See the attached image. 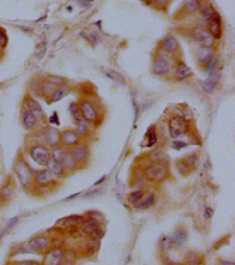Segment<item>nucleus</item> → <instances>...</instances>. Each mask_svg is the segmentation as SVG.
<instances>
[{
	"mask_svg": "<svg viewBox=\"0 0 235 265\" xmlns=\"http://www.w3.org/2000/svg\"><path fill=\"white\" fill-rule=\"evenodd\" d=\"M175 65H176V57L157 49L155 57H154V64H152V72L157 76L169 78L172 72L175 71Z\"/></svg>",
	"mask_w": 235,
	"mask_h": 265,
	"instance_id": "obj_1",
	"label": "nucleus"
},
{
	"mask_svg": "<svg viewBox=\"0 0 235 265\" xmlns=\"http://www.w3.org/2000/svg\"><path fill=\"white\" fill-rule=\"evenodd\" d=\"M144 176L152 184H162L170 176V169L165 162H149L144 168Z\"/></svg>",
	"mask_w": 235,
	"mask_h": 265,
	"instance_id": "obj_2",
	"label": "nucleus"
},
{
	"mask_svg": "<svg viewBox=\"0 0 235 265\" xmlns=\"http://www.w3.org/2000/svg\"><path fill=\"white\" fill-rule=\"evenodd\" d=\"M14 173L23 189L30 191L34 185V169L23 157H19L14 164Z\"/></svg>",
	"mask_w": 235,
	"mask_h": 265,
	"instance_id": "obj_3",
	"label": "nucleus"
},
{
	"mask_svg": "<svg viewBox=\"0 0 235 265\" xmlns=\"http://www.w3.org/2000/svg\"><path fill=\"white\" fill-rule=\"evenodd\" d=\"M79 107V112H80V115L85 117V120L89 123V124H93V126H99L101 121L100 119V110H99V107H97V104L94 103L93 100H90V99H80L78 103Z\"/></svg>",
	"mask_w": 235,
	"mask_h": 265,
	"instance_id": "obj_4",
	"label": "nucleus"
},
{
	"mask_svg": "<svg viewBox=\"0 0 235 265\" xmlns=\"http://www.w3.org/2000/svg\"><path fill=\"white\" fill-rule=\"evenodd\" d=\"M35 140H37V143H41L47 147L52 148V147L61 144V131L56 128H52V127H45L43 130L37 131Z\"/></svg>",
	"mask_w": 235,
	"mask_h": 265,
	"instance_id": "obj_5",
	"label": "nucleus"
},
{
	"mask_svg": "<svg viewBox=\"0 0 235 265\" xmlns=\"http://www.w3.org/2000/svg\"><path fill=\"white\" fill-rule=\"evenodd\" d=\"M190 37L199 44L200 47H209V48H215L217 47V41L213 35L210 34V31L206 27H193L190 31Z\"/></svg>",
	"mask_w": 235,
	"mask_h": 265,
	"instance_id": "obj_6",
	"label": "nucleus"
},
{
	"mask_svg": "<svg viewBox=\"0 0 235 265\" xmlns=\"http://www.w3.org/2000/svg\"><path fill=\"white\" fill-rule=\"evenodd\" d=\"M169 133H170V137L172 139H179L185 134H189L190 133V124L189 121L180 119L178 116H172L169 119Z\"/></svg>",
	"mask_w": 235,
	"mask_h": 265,
	"instance_id": "obj_7",
	"label": "nucleus"
},
{
	"mask_svg": "<svg viewBox=\"0 0 235 265\" xmlns=\"http://www.w3.org/2000/svg\"><path fill=\"white\" fill-rule=\"evenodd\" d=\"M28 154H30V157H31L38 165H47L48 161H49V158H51V151H49V148H48L47 145H44V144H41V143H35L33 145H30Z\"/></svg>",
	"mask_w": 235,
	"mask_h": 265,
	"instance_id": "obj_8",
	"label": "nucleus"
},
{
	"mask_svg": "<svg viewBox=\"0 0 235 265\" xmlns=\"http://www.w3.org/2000/svg\"><path fill=\"white\" fill-rule=\"evenodd\" d=\"M158 49L178 58V55H180L179 40L175 35H166L158 43Z\"/></svg>",
	"mask_w": 235,
	"mask_h": 265,
	"instance_id": "obj_9",
	"label": "nucleus"
},
{
	"mask_svg": "<svg viewBox=\"0 0 235 265\" xmlns=\"http://www.w3.org/2000/svg\"><path fill=\"white\" fill-rule=\"evenodd\" d=\"M70 109V113H72V117L75 120V124H76V131L80 134V137H86L89 134V123L85 120V117L80 115L79 112L78 103H72L69 106Z\"/></svg>",
	"mask_w": 235,
	"mask_h": 265,
	"instance_id": "obj_10",
	"label": "nucleus"
},
{
	"mask_svg": "<svg viewBox=\"0 0 235 265\" xmlns=\"http://www.w3.org/2000/svg\"><path fill=\"white\" fill-rule=\"evenodd\" d=\"M82 141V137L76 130L73 128H67L61 133V145L65 147L68 150H70L72 147L78 145Z\"/></svg>",
	"mask_w": 235,
	"mask_h": 265,
	"instance_id": "obj_11",
	"label": "nucleus"
},
{
	"mask_svg": "<svg viewBox=\"0 0 235 265\" xmlns=\"http://www.w3.org/2000/svg\"><path fill=\"white\" fill-rule=\"evenodd\" d=\"M215 57V48H209V47H200L196 52V59H197V64L203 67V68H207L212 62L214 61Z\"/></svg>",
	"mask_w": 235,
	"mask_h": 265,
	"instance_id": "obj_12",
	"label": "nucleus"
},
{
	"mask_svg": "<svg viewBox=\"0 0 235 265\" xmlns=\"http://www.w3.org/2000/svg\"><path fill=\"white\" fill-rule=\"evenodd\" d=\"M28 247L33 248L37 253H47L51 248V239L45 234L35 236L28 241Z\"/></svg>",
	"mask_w": 235,
	"mask_h": 265,
	"instance_id": "obj_13",
	"label": "nucleus"
},
{
	"mask_svg": "<svg viewBox=\"0 0 235 265\" xmlns=\"http://www.w3.org/2000/svg\"><path fill=\"white\" fill-rule=\"evenodd\" d=\"M65 263V250L56 247L54 250H48L44 257L43 264L45 265H61Z\"/></svg>",
	"mask_w": 235,
	"mask_h": 265,
	"instance_id": "obj_14",
	"label": "nucleus"
},
{
	"mask_svg": "<svg viewBox=\"0 0 235 265\" xmlns=\"http://www.w3.org/2000/svg\"><path fill=\"white\" fill-rule=\"evenodd\" d=\"M70 152H72L73 158H75L76 162H78L79 167H85V165H86V162H88V160H89L90 157L89 148H88L86 144L79 143L78 145H75V147L70 148Z\"/></svg>",
	"mask_w": 235,
	"mask_h": 265,
	"instance_id": "obj_15",
	"label": "nucleus"
},
{
	"mask_svg": "<svg viewBox=\"0 0 235 265\" xmlns=\"http://www.w3.org/2000/svg\"><path fill=\"white\" fill-rule=\"evenodd\" d=\"M52 184H54V176L48 171V168L34 172V185L37 188H47Z\"/></svg>",
	"mask_w": 235,
	"mask_h": 265,
	"instance_id": "obj_16",
	"label": "nucleus"
},
{
	"mask_svg": "<svg viewBox=\"0 0 235 265\" xmlns=\"http://www.w3.org/2000/svg\"><path fill=\"white\" fill-rule=\"evenodd\" d=\"M24 107H27L30 112H33L34 116L38 119V121H41V123H44L45 121V113L44 110L41 109V104L38 103L34 97H31V96H25L24 97V104H23Z\"/></svg>",
	"mask_w": 235,
	"mask_h": 265,
	"instance_id": "obj_17",
	"label": "nucleus"
},
{
	"mask_svg": "<svg viewBox=\"0 0 235 265\" xmlns=\"http://www.w3.org/2000/svg\"><path fill=\"white\" fill-rule=\"evenodd\" d=\"M206 28L210 31V34L213 35L215 40H220L223 37V23L220 16H214L212 19L206 20Z\"/></svg>",
	"mask_w": 235,
	"mask_h": 265,
	"instance_id": "obj_18",
	"label": "nucleus"
},
{
	"mask_svg": "<svg viewBox=\"0 0 235 265\" xmlns=\"http://www.w3.org/2000/svg\"><path fill=\"white\" fill-rule=\"evenodd\" d=\"M22 124L25 130L28 131H34L37 126H38V119L34 116L33 112H30L27 107L23 106L22 109Z\"/></svg>",
	"mask_w": 235,
	"mask_h": 265,
	"instance_id": "obj_19",
	"label": "nucleus"
},
{
	"mask_svg": "<svg viewBox=\"0 0 235 265\" xmlns=\"http://www.w3.org/2000/svg\"><path fill=\"white\" fill-rule=\"evenodd\" d=\"M193 76V72L183 62V61H176V65H175V71H173V78L176 81H186L188 78Z\"/></svg>",
	"mask_w": 235,
	"mask_h": 265,
	"instance_id": "obj_20",
	"label": "nucleus"
},
{
	"mask_svg": "<svg viewBox=\"0 0 235 265\" xmlns=\"http://www.w3.org/2000/svg\"><path fill=\"white\" fill-rule=\"evenodd\" d=\"M199 14L202 16L204 20H209L214 16H217L218 13L215 12V9L210 4L209 0H199Z\"/></svg>",
	"mask_w": 235,
	"mask_h": 265,
	"instance_id": "obj_21",
	"label": "nucleus"
},
{
	"mask_svg": "<svg viewBox=\"0 0 235 265\" xmlns=\"http://www.w3.org/2000/svg\"><path fill=\"white\" fill-rule=\"evenodd\" d=\"M69 93H70V86L67 85V82H65V83H62V85L56 86L55 92L52 93V96L48 99V103H56V102L62 100L64 97H67Z\"/></svg>",
	"mask_w": 235,
	"mask_h": 265,
	"instance_id": "obj_22",
	"label": "nucleus"
},
{
	"mask_svg": "<svg viewBox=\"0 0 235 265\" xmlns=\"http://www.w3.org/2000/svg\"><path fill=\"white\" fill-rule=\"evenodd\" d=\"M45 167L48 168L49 172L52 173L54 178H64V176L67 175L65 169H64V167H62V164L55 161L54 158H49V161H48V164H47Z\"/></svg>",
	"mask_w": 235,
	"mask_h": 265,
	"instance_id": "obj_23",
	"label": "nucleus"
},
{
	"mask_svg": "<svg viewBox=\"0 0 235 265\" xmlns=\"http://www.w3.org/2000/svg\"><path fill=\"white\" fill-rule=\"evenodd\" d=\"M62 167H64V169H65V172L67 173L75 172V171L78 169L79 167L78 162H76V160L73 158V155H72L70 150H67V152H65L64 161H62Z\"/></svg>",
	"mask_w": 235,
	"mask_h": 265,
	"instance_id": "obj_24",
	"label": "nucleus"
},
{
	"mask_svg": "<svg viewBox=\"0 0 235 265\" xmlns=\"http://www.w3.org/2000/svg\"><path fill=\"white\" fill-rule=\"evenodd\" d=\"M80 226V229L83 233H86V234H89L92 231L94 230V229H97V227H100L101 223L97 219H94V217H88V219H83L82 220V223L79 224Z\"/></svg>",
	"mask_w": 235,
	"mask_h": 265,
	"instance_id": "obj_25",
	"label": "nucleus"
},
{
	"mask_svg": "<svg viewBox=\"0 0 235 265\" xmlns=\"http://www.w3.org/2000/svg\"><path fill=\"white\" fill-rule=\"evenodd\" d=\"M182 12H185L186 16H196V14H199V0H185Z\"/></svg>",
	"mask_w": 235,
	"mask_h": 265,
	"instance_id": "obj_26",
	"label": "nucleus"
},
{
	"mask_svg": "<svg viewBox=\"0 0 235 265\" xmlns=\"http://www.w3.org/2000/svg\"><path fill=\"white\" fill-rule=\"evenodd\" d=\"M56 86L54 83H51V82L48 81H43L41 82V85H40V91H38V95L40 96H43L44 99H49L51 96H52V93L55 92Z\"/></svg>",
	"mask_w": 235,
	"mask_h": 265,
	"instance_id": "obj_27",
	"label": "nucleus"
},
{
	"mask_svg": "<svg viewBox=\"0 0 235 265\" xmlns=\"http://www.w3.org/2000/svg\"><path fill=\"white\" fill-rule=\"evenodd\" d=\"M155 200H157L155 193H149V195L144 196V197L141 199V202L135 205V208L138 209V210H146V209L152 208V206L155 205Z\"/></svg>",
	"mask_w": 235,
	"mask_h": 265,
	"instance_id": "obj_28",
	"label": "nucleus"
},
{
	"mask_svg": "<svg viewBox=\"0 0 235 265\" xmlns=\"http://www.w3.org/2000/svg\"><path fill=\"white\" fill-rule=\"evenodd\" d=\"M145 196V191H144V188H138V189H134L133 192H130L128 196H127V202L130 203V205H133L135 206L137 203H140L141 202V199Z\"/></svg>",
	"mask_w": 235,
	"mask_h": 265,
	"instance_id": "obj_29",
	"label": "nucleus"
},
{
	"mask_svg": "<svg viewBox=\"0 0 235 265\" xmlns=\"http://www.w3.org/2000/svg\"><path fill=\"white\" fill-rule=\"evenodd\" d=\"M175 116H178V117L186 120V121H189V123L193 120V112H191L189 107H186V106H178V107H175Z\"/></svg>",
	"mask_w": 235,
	"mask_h": 265,
	"instance_id": "obj_30",
	"label": "nucleus"
},
{
	"mask_svg": "<svg viewBox=\"0 0 235 265\" xmlns=\"http://www.w3.org/2000/svg\"><path fill=\"white\" fill-rule=\"evenodd\" d=\"M13 192H14V186L9 182L6 184L1 189H0V200L1 202H9L13 196Z\"/></svg>",
	"mask_w": 235,
	"mask_h": 265,
	"instance_id": "obj_31",
	"label": "nucleus"
},
{
	"mask_svg": "<svg viewBox=\"0 0 235 265\" xmlns=\"http://www.w3.org/2000/svg\"><path fill=\"white\" fill-rule=\"evenodd\" d=\"M202 260H203L202 255L199 253H196V251H189V253L185 255V263H186V264L190 265L202 264Z\"/></svg>",
	"mask_w": 235,
	"mask_h": 265,
	"instance_id": "obj_32",
	"label": "nucleus"
},
{
	"mask_svg": "<svg viewBox=\"0 0 235 265\" xmlns=\"http://www.w3.org/2000/svg\"><path fill=\"white\" fill-rule=\"evenodd\" d=\"M145 139H146L145 145L146 147H149V148H151V147H154V145L157 144L158 136H157V130H155V127H151V128L148 130Z\"/></svg>",
	"mask_w": 235,
	"mask_h": 265,
	"instance_id": "obj_33",
	"label": "nucleus"
},
{
	"mask_svg": "<svg viewBox=\"0 0 235 265\" xmlns=\"http://www.w3.org/2000/svg\"><path fill=\"white\" fill-rule=\"evenodd\" d=\"M148 157H149L151 162H165V164H168V155L165 152H162V151H154Z\"/></svg>",
	"mask_w": 235,
	"mask_h": 265,
	"instance_id": "obj_34",
	"label": "nucleus"
},
{
	"mask_svg": "<svg viewBox=\"0 0 235 265\" xmlns=\"http://www.w3.org/2000/svg\"><path fill=\"white\" fill-rule=\"evenodd\" d=\"M169 239H170V241H172V245H173V244L182 245V244L185 242V240H186V233H185V230L179 229V230L175 231V234H173L172 237H169Z\"/></svg>",
	"mask_w": 235,
	"mask_h": 265,
	"instance_id": "obj_35",
	"label": "nucleus"
},
{
	"mask_svg": "<svg viewBox=\"0 0 235 265\" xmlns=\"http://www.w3.org/2000/svg\"><path fill=\"white\" fill-rule=\"evenodd\" d=\"M83 217L82 216H69L67 219H64L61 223L64 224V227H73V226H79L82 223Z\"/></svg>",
	"mask_w": 235,
	"mask_h": 265,
	"instance_id": "obj_36",
	"label": "nucleus"
},
{
	"mask_svg": "<svg viewBox=\"0 0 235 265\" xmlns=\"http://www.w3.org/2000/svg\"><path fill=\"white\" fill-rule=\"evenodd\" d=\"M176 169H178V172H179L182 176H188V175H190L191 172V167L188 165L183 160H179V161L176 162Z\"/></svg>",
	"mask_w": 235,
	"mask_h": 265,
	"instance_id": "obj_37",
	"label": "nucleus"
},
{
	"mask_svg": "<svg viewBox=\"0 0 235 265\" xmlns=\"http://www.w3.org/2000/svg\"><path fill=\"white\" fill-rule=\"evenodd\" d=\"M170 1L172 0H154V3H152V6L154 7H157L159 10H162V12H166L169 7V4H170Z\"/></svg>",
	"mask_w": 235,
	"mask_h": 265,
	"instance_id": "obj_38",
	"label": "nucleus"
},
{
	"mask_svg": "<svg viewBox=\"0 0 235 265\" xmlns=\"http://www.w3.org/2000/svg\"><path fill=\"white\" fill-rule=\"evenodd\" d=\"M197 158H199V154H190V155H186V157H183L182 160L186 162L188 165H190L191 168H194L196 167V164H197Z\"/></svg>",
	"mask_w": 235,
	"mask_h": 265,
	"instance_id": "obj_39",
	"label": "nucleus"
},
{
	"mask_svg": "<svg viewBox=\"0 0 235 265\" xmlns=\"http://www.w3.org/2000/svg\"><path fill=\"white\" fill-rule=\"evenodd\" d=\"M9 44V37H7V33L0 27V48L4 49Z\"/></svg>",
	"mask_w": 235,
	"mask_h": 265,
	"instance_id": "obj_40",
	"label": "nucleus"
},
{
	"mask_svg": "<svg viewBox=\"0 0 235 265\" xmlns=\"http://www.w3.org/2000/svg\"><path fill=\"white\" fill-rule=\"evenodd\" d=\"M215 85H217V79H209V81L203 82L202 83L203 89H204L206 92H213V89L215 88Z\"/></svg>",
	"mask_w": 235,
	"mask_h": 265,
	"instance_id": "obj_41",
	"label": "nucleus"
},
{
	"mask_svg": "<svg viewBox=\"0 0 235 265\" xmlns=\"http://www.w3.org/2000/svg\"><path fill=\"white\" fill-rule=\"evenodd\" d=\"M89 236L93 239V240H100L101 237L104 236V230L100 227H97V229H94V230L92 231V233H89Z\"/></svg>",
	"mask_w": 235,
	"mask_h": 265,
	"instance_id": "obj_42",
	"label": "nucleus"
},
{
	"mask_svg": "<svg viewBox=\"0 0 235 265\" xmlns=\"http://www.w3.org/2000/svg\"><path fill=\"white\" fill-rule=\"evenodd\" d=\"M45 81L54 83L55 86H59V85L65 83V79H64V78H61V76H47V78H45Z\"/></svg>",
	"mask_w": 235,
	"mask_h": 265,
	"instance_id": "obj_43",
	"label": "nucleus"
},
{
	"mask_svg": "<svg viewBox=\"0 0 235 265\" xmlns=\"http://www.w3.org/2000/svg\"><path fill=\"white\" fill-rule=\"evenodd\" d=\"M106 75H107V76H110V78H113L114 81L121 82V83L124 82L123 76H121V75H118V73H117V72H114V71H106Z\"/></svg>",
	"mask_w": 235,
	"mask_h": 265,
	"instance_id": "obj_44",
	"label": "nucleus"
},
{
	"mask_svg": "<svg viewBox=\"0 0 235 265\" xmlns=\"http://www.w3.org/2000/svg\"><path fill=\"white\" fill-rule=\"evenodd\" d=\"M172 147H173L175 150H182L183 147H186V143H185V141H179L178 139H175V141L172 143Z\"/></svg>",
	"mask_w": 235,
	"mask_h": 265,
	"instance_id": "obj_45",
	"label": "nucleus"
},
{
	"mask_svg": "<svg viewBox=\"0 0 235 265\" xmlns=\"http://www.w3.org/2000/svg\"><path fill=\"white\" fill-rule=\"evenodd\" d=\"M19 264L20 265H37L40 264L38 261H19Z\"/></svg>",
	"mask_w": 235,
	"mask_h": 265,
	"instance_id": "obj_46",
	"label": "nucleus"
},
{
	"mask_svg": "<svg viewBox=\"0 0 235 265\" xmlns=\"http://www.w3.org/2000/svg\"><path fill=\"white\" fill-rule=\"evenodd\" d=\"M49 121H51V123H54V124H59V121H58V116H56V113H54V115H52V117L49 119Z\"/></svg>",
	"mask_w": 235,
	"mask_h": 265,
	"instance_id": "obj_47",
	"label": "nucleus"
},
{
	"mask_svg": "<svg viewBox=\"0 0 235 265\" xmlns=\"http://www.w3.org/2000/svg\"><path fill=\"white\" fill-rule=\"evenodd\" d=\"M213 213H214L213 209H207V210H206V219H210V217L213 216Z\"/></svg>",
	"mask_w": 235,
	"mask_h": 265,
	"instance_id": "obj_48",
	"label": "nucleus"
},
{
	"mask_svg": "<svg viewBox=\"0 0 235 265\" xmlns=\"http://www.w3.org/2000/svg\"><path fill=\"white\" fill-rule=\"evenodd\" d=\"M144 3H146V4H152L154 3V0H142Z\"/></svg>",
	"mask_w": 235,
	"mask_h": 265,
	"instance_id": "obj_49",
	"label": "nucleus"
},
{
	"mask_svg": "<svg viewBox=\"0 0 235 265\" xmlns=\"http://www.w3.org/2000/svg\"><path fill=\"white\" fill-rule=\"evenodd\" d=\"M0 49H1V48H0Z\"/></svg>",
	"mask_w": 235,
	"mask_h": 265,
	"instance_id": "obj_50",
	"label": "nucleus"
}]
</instances>
